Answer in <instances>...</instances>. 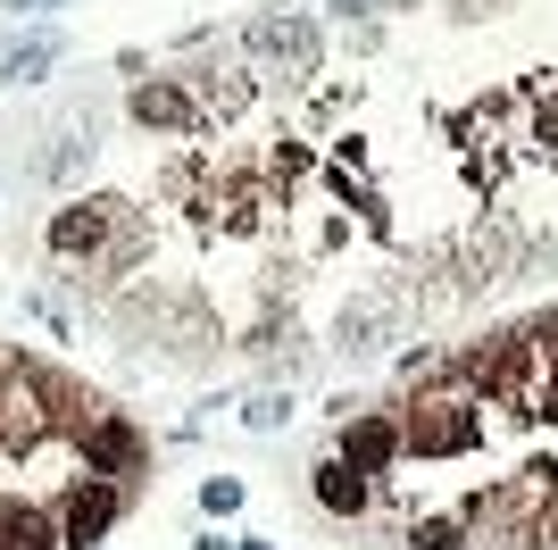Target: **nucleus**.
<instances>
[{"mask_svg": "<svg viewBox=\"0 0 558 550\" xmlns=\"http://www.w3.org/2000/svg\"><path fill=\"white\" fill-rule=\"evenodd\" d=\"M400 434H409V451H425V458H450V451H475L484 417H475V400H417V417H409Z\"/></svg>", "mask_w": 558, "mask_h": 550, "instance_id": "nucleus-1", "label": "nucleus"}, {"mask_svg": "<svg viewBox=\"0 0 558 550\" xmlns=\"http://www.w3.org/2000/svg\"><path fill=\"white\" fill-rule=\"evenodd\" d=\"M450 267H459V284H500V275L517 267V234H509V217H475V226L450 242Z\"/></svg>", "mask_w": 558, "mask_h": 550, "instance_id": "nucleus-2", "label": "nucleus"}, {"mask_svg": "<svg viewBox=\"0 0 558 550\" xmlns=\"http://www.w3.org/2000/svg\"><path fill=\"white\" fill-rule=\"evenodd\" d=\"M409 318V300L400 292H375V300H350L342 309V325H333V343L350 350V359H367V350H384V334Z\"/></svg>", "mask_w": 558, "mask_h": 550, "instance_id": "nucleus-3", "label": "nucleus"}, {"mask_svg": "<svg viewBox=\"0 0 558 550\" xmlns=\"http://www.w3.org/2000/svg\"><path fill=\"white\" fill-rule=\"evenodd\" d=\"M109 517H117V483H109V476L75 483L68 509H59V534H68V550H93L100 534H109Z\"/></svg>", "mask_w": 558, "mask_h": 550, "instance_id": "nucleus-4", "label": "nucleus"}, {"mask_svg": "<svg viewBox=\"0 0 558 550\" xmlns=\"http://www.w3.org/2000/svg\"><path fill=\"white\" fill-rule=\"evenodd\" d=\"M251 50H258V59H283V68H317L326 34H317V17H258Z\"/></svg>", "mask_w": 558, "mask_h": 550, "instance_id": "nucleus-5", "label": "nucleus"}, {"mask_svg": "<svg viewBox=\"0 0 558 550\" xmlns=\"http://www.w3.org/2000/svg\"><path fill=\"white\" fill-rule=\"evenodd\" d=\"M109 234H117V201H75L50 217V251L84 259V251H109Z\"/></svg>", "mask_w": 558, "mask_h": 550, "instance_id": "nucleus-6", "label": "nucleus"}, {"mask_svg": "<svg viewBox=\"0 0 558 550\" xmlns=\"http://www.w3.org/2000/svg\"><path fill=\"white\" fill-rule=\"evenodd\" d=\"M400 442H409V434H400V426H392L384 409H367V417H350V426H342V458L359 467V476L392 467V458H400Z\"/></svg>", "mask_w": 558, "mask_h": 550, "instance_id": "nucleus-7", "label": "nucleus"}, {"mask_svg": "<svg viewBox=\"0 0 558 550\" xmlns=\"http://www.w3.org/2000/svg\"><path fill=\"white\" fill-rule=\"evenodd\" d=\"M134 117L150 134H201V100L184 84H134Z\"/></svg>", "mask_w": 558, "mask_h": 550, "instance_id": "nucleus-8", "label": "nucleus"}, {"mask_svg": "<svg viewBox=\"0 0 558 550\" xmlns=\"http://www.w3.org/2000/svg\"><path fill=\"white\" fill-rule=\"evenodd\" d=\"M59 59H68L59 34H9V43H0V84H43Z\"/></svg>", "mask_w": 558, "mask_h": 550, "instance_id": "nucleus-9", "label": "nucleus"}, {"mask_svg": "<svg viewBox=\"0 0 558 550\" xmlns=\"http://www.w3.org/2000/svg\"><path fill=\"white\" fill-rule=\"evenodd\" d=\"M317 501H326L333 517H359V509H367V476H359L350 458H333V467H317Z\"/></svg>", "mask_w": 558, "mask_h": 550, "instance_id": "nucleus-10", "label": "nucleus"}, {"mask_svg": "<svg viewBox=\"0 0 558 550\" xmlns=\"http://www.w3.org/2000/svg\"><path fill=\"white\" fill-rule=\"evenodd\" d=\"M84 451H93V467L125 476V467L142 458V434H134V426H93V434H84Z\"/></svg>", "mask_w": 558, "mask_h": 550, "instance_id": "nucleus-11", "label": "nucleus"}, {"mask_svg": "<svg viewBox=\"0 0 558 550\" xmlns=\"http://www.w3.org/2000/svg\"><path fill=\"white\" fill-rule=\"evenodd\" d=\"M201 109H217V117H233V109H251V75H226V68H217L209 84H201Z\"/></svg>", "mask_w": 558, "mask_h": 550, "instance_id": "nucleus-12", "label": "nucleus"}, {"mask_svg": "<svg viewBox=\"0 0 558 550\" xmlns=\"http://www.w3.org/2000/svg\"><path fill=\"white\" fill-rule=\"evenodd\" d=\"M459 517H417V526H409V542H417V550H459Z\"/></svg>", "mask_w": 558, "mask_h": 550, "instance_id": "nucleus-13", "label": "nucleus"}, {"mask_svg": "<svg viewBox=\"0 0 558 550\" xmlns=\"http://www.w3.org/2000/svg\"><path fill=\"white\" fill-rule=\"evenodd\" d=\"M242 417H251V434H276L283 417H292V400H283V392H258V400H251Z\"/></svg>", "mask_w": 558, "mask_h": 550, "instance_id": "nucleus-14", "label": "nucleus"}, {"mask_svg": "<svg viewBox=\"0 0 558 550\" xmlns=\"http://www.w3.org/2000/svg\"><path fill=\"white\" fill-rule=\"evenodd\" d=\"M201 509H209V517H233V509H242V483H233V476H209V483H201Z\"/></svg>", "mask_w": 558, "mask_h": 550, "instance_id": "nucleus-15", "label": "nucleus"}, {"mask_svg": "<svg viewBox=\"0 0 558 550\" xmlns=\"http://www.w3.org/2000/svg\"><path fill=\"white\" fill-rule=\"evenodd\" d=\"M542 125L558 134V84H542Z\"/></svg>", "mask_w": 558, "mask_h": 550, "instance_id": "nucleus-16", "label": "nucleus"}, {"mask_svg": "<svg viewBox=\"0 0 558 550\" xmlns=\"http://www.w3.org/2000/svg\"><path fill=\"white\" fill-rule=\"evenodd\" d=\"M333 9H342V17L359 25V9H384V0H333Z\"/></svg>", "mask_w": 558, "mask_h": 550, "instance_id": "nucleus-17", "label": "nucleus"}, {"mask_svg": "<svg viewBox=\"0 0 558 550\" xmlns=\"http://www.w3.org/2000/svg\"><path fill=\"white\" fill-rule=\"evenodd\" d=\"M9 9H59V0H9Z\"/></svg>", "mask_w": 558, "mask_h": 550, "instance_id": "nucleus-18", "label": "nucleus"}, {"mask_svg": "<svg viewBox=\"0 0 558 550\" xmlns=\"http://www.w3.org/2000/svg\"><path fill=\"white\" fill-rule=\"evenodd\" d=\"M0 550H9V509H0Z\"/></svg>", "mask_w": 558, "mask_h": 550, "instance_id": "nucleus-19", "label": "nucleus"}, {"mask_svg": "<svg viewBox=\"0 0 558 550\" xmlns=\"http://www.w3.org/2000/svg\"><path fill=\"white\" fill-rule=\"evenodd\" d=\"M242 550H276V542H258V534H251V542H242Z\"/></svg>", "mask_w": 558, "mask_h": 550, "instance_id": "nucleus-20", "label": "nucleus"}]
</instances>
